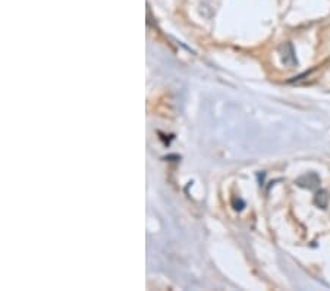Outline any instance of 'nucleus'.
Masks as SVG:
<instances>
[{
  "mask_svg": "<svg viewBox=\"0 0 330 291\" xmlns=\"http://www.w3.org/2000/svg\"><path fill=\"white\" fill-rule=\"evenodd\" d=\"M279 53H280V59L282 63L288 66V68H295L298 65L297 56H295V50L294 46L291 43H284L282 46L279 47Z\"/></svg>",
  "mask_w": 330,
  "mask_h": 291,
  "instance_id": "f257e3e1",
  "label": "nucleus"
},
{
  "mask_svg": "<svg viewBox=\"0 0 330 291\" xmlns=\"http://www.w3.org/2000/svg\"><path fill=\"white\" fill-rule=\"evenodd\" d=\"M295 184L301 188H307V190H314L320 185V177L315 172H307L304 175H301L300 178L295 180Z\"/></svg>",
  "mask_w": 330,
  "mask_h": 291,
  "instance_id": "f03ea898",
  "label": "nucleus"
},
{
  "mask_svg": "<svg viewBox=\"0 0 330 291\" xmlns=\"http://www.w3.org/2000/svg\"><path fill=\"white\" fill-rule=\"evenodd\" d=\"M329 191L327 190H318L314 196V204L320 209H326L327 204H329Z\"/></svg>",
  "mask_w": 330,
  "mask_h": 291,
  "instance_id": "7ed1b4c3",
  "label": "nucleus"
}]
</instances>
